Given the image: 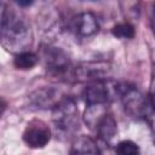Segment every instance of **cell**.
Masks as SVG:
<instances>
[{"instance_id":"1","label":"cell","mask_w":155,"mask_h":155,"mask_svg":"<svg viewBox=\"0 0 155 155\" xmlns=\"http://www.w3.org/2000/svg\"><path fill=\"white\" fill-rule=\"evenodd\" d=\"M33 35L25 18L4 6L1 15V42L2 46L15 54L27 51L31 45Z\"/></svg>"},{"instance_id":"2","label":"cell","mask_w":155,"mask_h":155,"mask_svg":"<svg viewBox=\"0 0 155 155\" xmlns=\"http://www.w3.org/2000/svg\"><path fill=\"white\" fill-rule=\"evenodd\" d=\"M125 111L133 119H147L154 110L149 97L147 98L134 85L119 84V94Z\"/></svg>"},{"instance_id":"3","label":"cell","mask_w":155,"mask_h":155,"mask_svg":"<svg viewBox=\"0 0 155 155\" xmlns=\"http://www.w3.org/2000/svg\"><path fill=\"white\" fill-rule=\"evenodd\" d=\"M52 120L59 133L64 136L73 134L80 125L79 109L75 101L69 96H63L52 108Z\"/></svg>"},{"instance_id":"4","label":"cell","mask_w":155,"mask_h":155,"mask_svg":"<svg viewBox=\"0 0 155 155\" xmlns=\"http://www.w3.org/2000/svg\"><path fill=\"white\" fill-rule=\"evenodd\" d=\"M45 68L48 74L61 81H73V65L68 54L59 47L46 46L42 50Z\"/></svg>"},{"instance_id":"5","label":"cell","mask_w":155,"mask_h":155,"mask_svg":"<svg viewBox=\"0 0 155 155\" xmlns=\"http://www.w3.org/2000/svg\"><path fill=\"white\" fill-rule=\"evenodd\" d=\"M117 94L119 82L108 79L88 82L84 92L86 105H107Z\"/></svg>"},{"instance_id":"6","label":"cell","mask_w":155,"mask_h":155,"mask_svg":"<svg viewBox=\"0 0 155 155\" xmlns=\"http://www.w3.org/2000/svg\"><path fill=\"white\" fill-rule=\"evenodd\" d=\"M111 67L104 61L82 62L73 68V81L76 82H93L108 79Z\"/></svg>"},{"instance_id":"7","label":"cell","mask_w":155,"mask_h":155,"mask_svg":"<svg viewBox=\"0 0 155 155\" xmlns=\"http://www.w3.org/2000/svg\"><path fill=\"white\" fill-rule=\"evenodd\" d=\"M22 137L27 147L31 149H41L51 140V130L42 120L34 119L27 124Z\"/></svg>"},{"instance_id":"8","label":"cell","mask_w":155,"mask_h":155,"mask_svg":"<svg viewBox=\"0 0 155 155\" xmlns=\"http://www.w3.org/2000/svg\"><path fill=\"white\" fill-rule=\"evenodd\" d=\"M73 29L79 36L88 38L98 33L99 23L94 13L92 12H81L73 21Z\"/></svg>"},{"instance_id":"9","label":"cell","mask_w":155,"mask_h":155,"mask_svg":"<svg viewBox=\"0 0 155 155\" xmlns=\"http://www.w3.org/2000/svg\"><path fill=\"white\" fill-rule=\"evenodd\" d=\"M62 97L63 96L59 93V91L51 87H42L35 90L29 96V101L38 109H52Z\"/></svg>"},{"instance_id":"10","label":"cell","mask_w":155,"mask_h":155,"mask_svg":"<svg viewBox=\"0 0 155 155\" xmlns=\"http://www.w3.org/2000/svg\"><path fill=\"white\" fill-rule=\"evenodd\" d=\"M94 128H96V132H97L98 138L102 142L107 143V144H109L114 139V137L116 136V133H117V124H116V120L113 116V114H110L108 111H105L99 117V120L97 121Z\"/></svg>"},{"instance_id":"11","label":"cell","mask_w":155,"mask_h":155,"mask_svg":"<svg viewBox=\"0 0 155 155\" xmlns=\"http://www.w3.org/2000/svg\"><path fill=\"white\" fill-rule=\"evenodd\" d=\"M122 16L127 22L134 23L140 17L142 0H119Z\"/></svg>"},{"instance_id":"12","label":"cell","mask_w":155,"mask_h":155,"mask_svg":"<svg viewBox=\"0 0 155 155\" xmlns=\"http://www.w3.org/2000/svg\"><path fill=\"white\" fill-rule=\"evenodd\" d=\"M70 153L71 154H98L101 153V150L97 143L92 138L87 136H81L74 140Z\"/></svg>"},{"instance_id":"13","label":"cell","mask_w":155,"mask_h":155,"mask_svg":"<svg viewBox=\"0 0 155 155\" xmlns=\"http://www.w3.org/2000/svg\"><path fill=\"white\" fill-rule=\"evenodd\" d=\"M40 57L30 51H22L15 54L13 58V65L19 70H29L33 69L39 63Z\"/></svg>"},{"instance_id":"14","label":"cell","mask_w":155,"mask_h":155,"mask_svg":"<svg viewBox=\"0 0 155 155\" xmlns=\"http://www.w3.org/2000/svg\"><path fill=\"white\" fill-rule=\"evenodd\" d=\"M111 34L115 38L119 39H126V40H131L134 38L136 35V30H134V25L131 22H122V23H117L111 28Z\"/></svg>"},{"instance_id":"15","label":"cell","mask_w":155,"mask_h":155,"mask_svg":"<svg viewBox=\"0 0 155 155\" xmlns=\"http://www.w3.org/2000/svg\"><path fill=\"white\" fill-rule=\"evenodd\" d=\"M115 151L121 155H136V154L140 153V149L137 143H134L130 139H126V140H121L116 144Z\"/></svg>"},{"instance_id":"16","label":"cell","mask_w":155,"mask_h":155,"mask_svg":"<svg viewBox=\"0 0 155 155\" xmlns=\"http://www.w3.org/2000/svg\"><path fill=\"white\" fill-rule=\"evenodd\" d=\"M149 99L150 103L155 110V63L151 68V75H150V86H149Z\"/></svg>"},{"instance_id":"17","label":"cell","mask_w":155,"mask_h":155,"mask_svg":"<svg viewBox=\"0 0 155 155\" xmlns=\"http://www.w3.org/2000/svg\"><path fill=\"white\" fill-rule=\"evenodd\" d=\"M15 1L21 7H29L35 2V0H15Z\"/></svg>"},{"instance_id":"18","label":"cell","mask_w":155,"mask_h":155,"mask_svg":"<svg viewBox=\"0 0 155 155\" xmlns=\"http://www.w3.org/2000/svg\"><path fill=\"white\" fill-rule=\"evenodd\" d=\"M151 27H153V30H154V34H155V6L151 11Z\"/></svg>"}]
</instances>
